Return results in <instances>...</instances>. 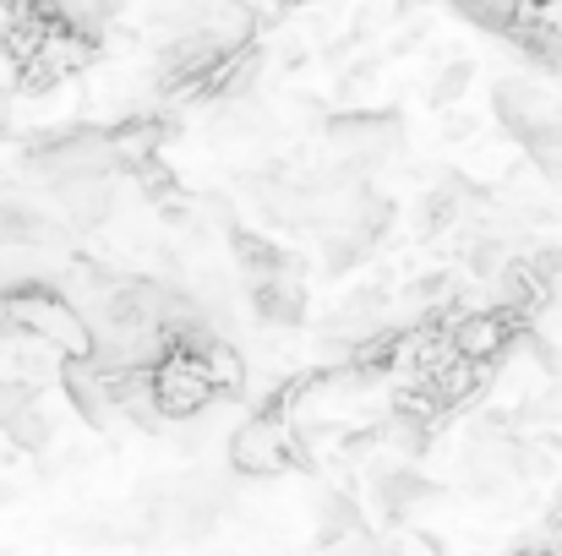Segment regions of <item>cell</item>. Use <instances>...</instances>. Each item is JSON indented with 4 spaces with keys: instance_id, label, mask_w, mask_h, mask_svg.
Listing matches in <instances>:
<instances>
[{
    "instance_id": "cell-2",
    "label": "cell",
    "mask_w": 562,
    "mask_h": 556,
    "mask_svg": "<svg viewBox=\"0 0 562 556\" xmlns=\"http://www.w3.org/2000/svg\"><path fill=\"white\" fill-rule=\"evenodd\" d=\"M290 464H301V447H295V431H290L273 409H262L257 420H246V425L229 436V469H235V475L273 480V475H284Z\"/></svg>"
},
{
    "instance_id": "cell-3",
    "label": "cell",
    "mask_w": 562,
    "mask_h": 556,
    "mask_svg": "<svg viewBox=\"0 0 562 556\" xmlns=\"http://www.w3.org/2000/svg\"><path fill=\"white\" fill-rule=\"evenodd\" d=\"M60 387H66L71 409H77L99 436H110V431L121 425L115 398H110V371L99 366V361H60Z\"/></svg>"
},
{
    "instance_id": "cell-7",
    "label": "cell",
    "mask_w": 562,
    "mask_h": 556,
    "mask_svg": "<svg viewBox=\"0 0 562 556\" xmlns=\"http://www.w3.org/2000/svg\"><path fill=\"white\" fill-rule=\"evenodd\" d=\"M464 88H470V66H464V60H453V66L442 71V82L431 88V104H448V99H459Z\"/></svg>"
},
{
    "instance_id": "cell-5",
    "label": "cell",
    "mask_w": 562,
    "mask_h": 556,
    "mask_svg": "<svg viewBox=\"0 0 562 556\" xmlns=\"http://www.w3.org/2000/svg\"><path fill=\"white\" fill-rule=\"evenodd\" d=\"M372 491H376V502H382V513H404V508H415V502L437 497V486H431V480H420V475H415V469H404V464L372 469Z\"/></svg>"
},
{
    "instance_id": "cell-1",
    "label": "cell",
    "mask_w": 562,
    "mask_h": 556,
    "mask_svg": "<svg viewBox=\"0 0 562 556\" xmlns=\"http://www.w3.org/2000/svg\"><path fill=\"white\" fill-rule=\"evenodd\" d=\"M0 322L16 339H27V344H38V350H49L60 361H93V350H99L93 328L82 322V311L66 300V290L49 273L0 284Z\"/></svg>"
},
{
    "instance_id": "cell-4",
    "label": "cell",
    "mask_w": 562,
    "mask_h": 556,
    "mask_svg": "<svg viewBox=\"0 0 562 556\" xmlns=\"http://www.w3.org/2000/svg\"><path fill=\"white\" fill-rule=\"evenodd\" d=\"M246 311L268 328H301L306 322V284L295 273L284 279H268V284H251L246 290Z\"/></svg>"
},
{
    "instance_id": "cell-6",
    "label": "cell",
    "mask_w": 562,
    "mask_h": 556,
    "mask_svg": "<svg viewBox=\"0 0 562 556\" xmlns=\"http://www.w3.org/2000/svg\"><path fill=\"white\" fill-rule=\"evenodd\" d=\"M0 431H5L11 447H27V453H44V447L55 442V425H49V415H44L38 398H27L22 409H11V415L0 420Z\"/></svg>"
}]
</instances>
